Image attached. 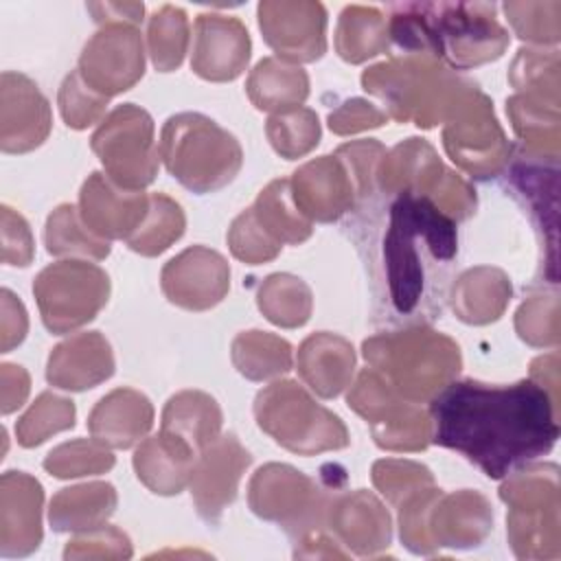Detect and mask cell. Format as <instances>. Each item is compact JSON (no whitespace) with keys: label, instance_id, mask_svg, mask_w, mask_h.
Wrapping results in <instances>:
<instances>
[{"label":"cell","instance_id":"d4e9b609","mask_svg":"<svg viewBox=\"0 0 561 561\" xmlns=\"http://www.w3.org/2000/svg\"><path fill=\"white\" fill-rule=\"evenodd\" d=\"M327 524L340 541L359 557H370L390 546V515L381 502L364 489L335 495L329 504Z\"/></svg>","mask_w":561,"mask_h":561},{"label":"cell","instance_id":"484cf974","mask_svg":"<svg viewBox=\"0 0 561 561\" xmlns=\"http://www.w3.org/2000/svg\"><path fill=\"white\" fill-rule=\"evenodd\" d=\"M153 425L151 401L134 388H116L101 397L88 416V432L114 449H129Z\"/></svg>","mask_w":561,"mask_h":561},{"label":"cell","instance_id":"7bdbcfd3","mask_svg":"<svg viewBox=\"0 0 561 561\" xmlns=\"http://www.w3.org/2000/svg\"><path fill=\"white\" fill-rule=\"evenodd\" d=\"M70 427H75V403L53 392H42L15 423V436L22 447H37Z\"/></svg>","mask_w":561,"mask_h":561},{"label":"cell","instance_id":"f5cc1de1","mask_svg":"<svg viewBox=\"0 0 561 561\" xmlns=\"http://www.w3.org/2000/svg\"><path fill=\"white\" fill-rule=\"evenodd\" d=\"M2 259L7 265L26 267L33 261L31 228L20 213L2 206Z\"/></svg>","mask_w":561,"mask_h":561},{"label":"cell","instance_id":"ffe728a7","mask_svg":"<svg viewBox=\"0 0 561 561\" xmlns=\"http://www.w3.org/2000/svg\"><path fill=\"white\" fill-rule=\"evenodd\" d=\"M291 197L311 221H335L357 202L355 182L337 156H320L294 171Z\"/></svg>","mask_w":561,"mask_h":561},{"label":"cell","instance_id":"8d00e7d4","mask_svg":"<svg viewBox=\"0 0 561 561\" xmlns=\"http://www.w3.org/2000/svg\"><path fill=\"white\" fill-rule=\"evenodd\" d=\"M232 364L252 381H263L291 370V344L274 333L243 331L232 340Z\"/></svg>","mask_w":561,"mask_h":561},{"label":"cell","instance_id":"b9f144b4","mask_svg":"<svg viewBox=\"0 0 561 561\" xmlns=\"http://www.w3.org/2000/svg\"><path fill=\"white\" fill-rule=\"evenodd\" d=\"M265 134L274 151L285 160L302 158L320 142L318 114L302 105L272 114L265 123Z\"/></svg>","mask_w":561,"mask_h":561},{"label":"cell","instance_id":"e575fe53","mask_svg":"<svg viewBox=\"0 0 561 561\" xmlns=\"http://www.w3.org/2000/svg\"><path fill=\"white\" fill-rule=\"evenodd\" d=\"M506 114L524 151L559 158V103L519 92L506 101Z\"/></svg>","mask_w":561,"mask_h":561},{"label":"cell","instance_id":"ba28073f","mask_svg":"<svg viewBox=\"0 0 561 561\" xmlns=\"http://www.w3.org/2000/svg\"><path fill=\"white\" fill-rule=\"evenodd\" d=\"M559 469L537 465L515 469L500 486L508 504V539L519 559L559 557Z\"/></svg>","mask_w":561,"mask_h":561},{"label":"cell","instance_id":"4dcf8cb0","mask_svg":"<svg viewBox=\"0 0 561 561\" xmlns=\"http://www.w3.org/2000/svg\"><path fill=\"white\" fill-rule=\"evenodd\" d=\"M116 508V489L110 482H88L61 489L48 508V519L57 533H85L105 526Z\"/></svg>","mask_w":561,"mask_h":561},{"label":"cell","instance_id":"1f68e13d","mask_svg":"<svg viewBox=\"0 0 561 561\" xmlns=\"http://www.w3.org/2000/svg\"><path fill=\"white\" fill-rule=\"evenodd\" d=\"M245 90L256 110L278 114L305 103L309 96V77L300 66L278 57H265L250 72Z\"/></svg>","mask_w":561,"mask_h":561},{"label":"cell","instance_id":"cb8c5ba5","mask_svg":"<svg viewBox=\"0 0 561 561\" xmlns=\"http://www.w3.org/2000/svg\"><path fill=\"white\" fill-rule=\"evenodd\" d=\"M491 528L493 513L486 497L469 489L449 495L440 491L427 513V539L432 550L440 546H478Z\"/></svg>","mask_w":561,"mask_h":561},{"label":"cell","instance_id":"bcb514c9","mask_svg":"<svg viewBox=\"0 0 561 561\" xmlns=\"http://www.w3.org/2000/svg\"><path fill=\"white\" fill-rule=\"evenodd\" d=\"M504 13L519 39L557 44L561 37V2H504Z\"/></svg>","mask_w":561,"mask_h":561},{"label":"cell","instance_id":"6da1fadb","mask_svg":"<svg viewBox=\"0 0 561 561\" xmlns=\"http://www.w3.org/2000/svg\"><path fill=\"white\" fill-rule=\"evenodd\" d=\"M432 440L502 480L548 454L559 438V405L533 379L489 386L449 381L430 399Z\"/></svg>","mask_w":561,"mask_h":561},{"label":"cell","instance_id":"60d3db41","mask_svg":"<svg viewBox=\"0 0 561 561\" xmlns=\"http://www.w3.org/2000/svg\"><path fill=\"white\" fill-rule=\"evenodd\" d=\"M147 42L151 64L160 72L180 68L188 48V18L184 9L164 4L149 18Z\"/></svg>","mask_w":561,"mask_h":561},{"label":"cell","instance_id":"5bb4252c","mask_svg":"<svg viewBox=\"0 0 561 561\" xmlns=\"http://www.w3.org/2000/svg\"><path fill=\"white\" fill-rule=\"evenodd\" d=\"M81 79L99 94L114 96L129 90L145 75L142 35L134 24H103L79 55Z\"/></svg>","mask_w":561,"mask_h":561},{"label":"cell","instance_id":"5b68a950","mask_svg":"<svg viewBox=\"0 0 561 561\" xmlns=\"http://www.w3.org/2000/svg\"><path fill=\"white\" fill-rule=\"evenodd\" d=\"M362 353L370 368L412 403L430 401L462 366L458 344L425 324L373 335L364 340Z\"/></svg>","mask_w":561,"mask_h":561},{"label":"cell","instance_id":"d590c367","mask_svg":"<svg viewBox=\"0 0 561 561\" xmlns=\"http://www.w3.org/2000/svg\"><path fill=\"white\" fill-rule=\"evenodd\" d=\"M256 221L267 230L272 239H276L280 245L291 243L298 245L309 239L311 234V219H307L294 197H291V184L289 180L280 178L270 182L256 197V202L250 206Z\"/></svg>","mask_w":561,"mask_h":561},{"label":"cell","instance_id":"44dd1931","mask_svg":"<svg viewBox=\"0 0 561 561\" xmlns=\"http://www.w3.org/2000/svg\"><path fill=\"white\" fill-rule=\"evenodd\" d=\"M149 195L114 184L105 173L94 171L79 193L83 224L101 239H127L147 217Z\"/></svg>","mask_w":561,"mask_h":561},{"label":"cell","instance_id":"8fae6325","mask_svg":"<svg viewBox=\"0 0 561 561\" xmlns=\"http://www.w3.org/2000/svg\"><path fill=\"white\" fill-rule=\"evenodd\" d=\"M331 491L335 486L322 489L316 480L289 465L270 462L252 476L248 502L254 515L276 522L289 535L302 539L327 524L333 500Z\"/></svg>","mask_w":561,"mask_h":561},{"label":"cell","instance_id":"816d5d0a","mask_svg":"<svg viewBox=\"0 0 561 561\" xmlns=\"http://www.w3.org/2000/svg\"><path fill=\"white\" fill-rule=\"evenodd\" d=\"M388 118L390 116L377 105L364 99H351L329 114V127L331 131L346 136V134L364 131L370 127H381L383 123H388Z\"/></svg>","mask_w":561,"mask_h":561},{"label":"cell","instance_id":"f6af8a7d","mask_svg":"<svg viewBox=\"0 0 561 561\" xmlns=\"http://www.w3.org/2000/svg\"><path fill=\"white\" fill-rule=\"evenodd\" d=\"M114 467V454L107 445L96 438H77L70 443H61L50 449L44 458V469L55 478H79V476H96Z\"/></svg>","mask_w":561,"mask_h":561},{"label":"cell","instance_id":"11a10c76","mask_svg":"<svg viewBox=\"0 0 561 561\" xmlns=\"http://www.w3.org/2000/svg\"><path fill=\"white\" fill-rule=\"evenodd\" d=\"M0 375H2V414H11L24 403L28 394V375L22 366H15V364H2Z\"/></svg>","mask_w":561,"mask_h":561},{"label":"cell","instance_id":"9c48e42d","mask_svg":"<svg viewBox=\"0 0 561 561\" xmlns=\"http://www.w3.org/2000/svg\"><path fill=\"white\" fill-rule=\"evenodd\" d=\"M105 175L127 191H142L158 175V147L153 140V118L147 110L123 103L114 107L90 138Z\"/></svg>","mask_w":561,"mask_h":561},{"label":"cell","instance_id":"4fadbf2b","mask_svg":"<svg viewBox=\"0 0 561 561\" xmlns=\"http://www.w3.org/2000/svg\"><path fill=\"white\" fill-rule=\"evenodd\" d=\"M443 145L462 171L480 180L497 175L511 158V147L493 114V103L478 85L469 88L447 116Z\"/></svg>","mask_w":561,"mask_h":561},{"label":"cell","instance_id":"e0dca14e","mask_svg":"<svg viewBox=\"0 0 561 561\" xmlns=\"http://www.w3.org/2000/svg\"><path fill=\"white\" fill-rule=\"evenodd\" d=\"M160 285L169 302L188 311H206L228 294L230 267L219 252L193 245L162 267Z\"/></svg>","mask_w":561,"mask_h":561},{"label":"cell","instance_id":"277c9868","mask_svg":"<svg viewBox=\"0 0 561 561\" xmlns=\"http://www.w3.org/2000/svg\"><path fill=\"white\" fill-rule=\"evenodd\" d=\"M362 85L386 103L390 118L430 129L445 123L476 83L432 57L403 55L364 70Z\"/></svg>","mask_w":561,"mask_h":561},{"label":"cell","instance_id":"f1b7e54d","mask_svg":"<svg viewBox=\"0 0 561 561\" xmlns=\"http://www.w3.org/2000/svg\"><path fill=\"white\" fill-rule=\"evenodd\" d=\"M298 373L322 399L337 397L353 377L355 351L348 340L335 333H313L298 348Z\"/></svg>","mask_w":561,"mask_h":561},{"label":"cell","instance_id":"ac0fdd59","mask_svg":"<svg viewBox=\"0 0 561 561\" xmlns=\"http://www.w3.org/2000/svg\"><path fill=\"white\" fill-rule=\"evenodd\" d=\"M48 99L22 72L4 70L0 77V149L26 153L50 134Z\"/></svg>","mask_w":561,"mask_h":561},{"label":"cell","instance_id":"9a60e30c","mask_svg":"<svg viewBox=\"0 0 561 561\" xmlns=\"http://www.w3.org/2000/svg\"><path fill=\"white\" fill-rule=\"evenodd\" d=\"M267 46L287 64L316 61L327 50V9L311 0H265L256 9Z\"/></svg>","mask_w":561,"mask_h":561},{"label":"cell","instance_id":"74e56055","mask_svg":"<svg viewBox=\"0 0 561 561\" xmlns=\"http://www.w3.org/2000/svg\"><path fill=\"white\" fill-rule=\"evenodd\" d=\"M44 243L53 256H83L105 259L112 250L110 241L96 237L81 219V213L72 204H59L46 219Z\"/></svg>","mask_w":561,"mask_h":561},{"label":"cell","instance_id":"3957f363","mask_svg":"<svg viewBox=\"0 0 561 561\" xmlns=\"http://www.w3.org/2000/svg\"><path fill=\"white\" fill-rule=\"evenodd\" d=\"M388 35L405 55L432 57L449 70L495 61L508 46V33L489 2L390 4Z\"/></svg>","mask_w":561,"mask_h":561},{"label":"cell","instance_id":"ab89813d","mask_svg":"<svg viewBox=\"0 0 561 561\" xmlns=\"http://www.w3.org/2000/svg\"><path fill=\"white\" fill-rule=\"evenodd\" d=\"M184 226L186 219L182 206L164 193H153L149 195L147 217L125 239V243L129 250L142 256H156L184 234Z\"/></svg>","mask_w":561,"mask_h":561},{"label":"cell","instance_id":"d6986e66","mask_svg":"<svg viewBox=\"0 0 561 561\" xmlns=\"http://www.w3.org/2000/svg\"><path fill=\"white\" fill-rule=\"evenodd\" d=\"M250 33L234 15L199 13L193 24L191 68L206 81H232L250 61Z\"/></svg>","mask_w":561,"mask_h":561},{"label":"cell","instance_id":"f546056e","mask_svg":"<svg viewBox=\"0 0 561 561\" xmlns=\"http://www.w3.org/2000/svg\"><path fill=\"white\" fill-rule=\"evenodd\" d=\"M451 309L467 324H489L511 300V280L497 267H473L451 285Z\"/></svg>","mask_w":561,"mask_h":561},{"label":"cell","instance_id":"db71d44e","mask_svg":"<svg viewBox=\"0 0 561 561\" xmlns=\"http://www.w3.org/2000/svg\"><path fill=\"white\" fill-rule=\"evenodd\" d=\"M2 353H9L15 344H20L26 335V311L24 305L9 291L2 289Z\"/></svg>","mask_w":561,"mask_h":561},{"label":"cell","instance_id":"7dc6e473","mask_svg":"<svg viewBox=\"0 0 561 561\" xmlns=\"http://www.w3.org/2000/svg\"><path fill=\"white\" fill-rule=\"evenodd\" d=\"M373 484L388 497V502L399 506L410 495L434 486V476L419 462L388 458L373 465Z\"/></svg>","mask_w":561,"mask_h":561},{"label":"cell","instance_id":"d6a6232c","mask_svg":"<svg viewBox=\"0 0 561 561\" xmlns=\"http://www.w3.org/2000/svg\"><path fill=\"white\" fill-rule=\"evenodd\" d=\"M221 421L219 403L199 390L173 394L162 410V432L182 438L197 454L219 436Z\"/></svg>","mask_w":561,"mask_h":561},{"label":"cell","instance_id":"681fc988","mask_svg":"<svg viewBox=\"0 0 561 561\" xmlns=\"http://www.w3.org/2000/svg\"><path fill=\"white\" fill-rule=\"evenodd\" d=\"M515 329L530 346H554L559 342L557 296H535L515 313Z\"/></svg>","mask_w":561,"mask_h":561},{"label":"cell","instance_id":"f907efd6","mask_svg":"<svg viewBox=\"0 0 561 561\" xmlns=\"http://www.w3.org/2000/svg\"><path fill=\"white\" fill-rule=\"evenodd\" d=\"M230 252L250 265L272 261L280 252V243L267 234V230L256 221L252 208H245L228 230Z\"/></svg>","mask_w":561,"mask_h":561},{"label":"cell","instance_id":"30bf717a","mask_svg":"<svg viewBox=\"0 0 561 561\" xmlns=\"http://www.w3.org/2000/svg\"><path fill=\"white\" fill-rule=\"evenodd\" d=\"M33 294L44 327L61 335L96 318L107 302L110 278L94 263L57 261L35 276Z\"/></svg>","mask_w":561,"mask_h":561},{"label":"cell","instance_id":"603a6c76","mask_svg":"<svg viewBox=\"0 0 561 561\" xmlns=\"http://www.w3.org/2000/svg\"><path fill=\"white\" fill-rule=\"evenodd\" d=\"M114 375V353L99 331H85L59 342L48 357L46 379L55 388L81 392Z\"/></svg>","mask_w":561,"mask_h":561},{"label":"cell","instance_id":"7402d4cb","mask_svg":"<svg viewBox=\"0 0 561 561\" xmlns=\"http://www.w3.org/2000/svg\"><path fill=\"white\" fill-rule=\"evenodd\" d=\"M42 484L24 471H7L0 480V554L26 557L42 541Z\"/></svg>","mask_w":561,"mask_h":561},{"label":"cell","instance_id":"52a82bcc","mask_svg":"<svg viewBox=\"0 0 561 561\" xmlns=\"http://www.w3.org/2000/svg\"><path fill=\"white\" fill-rule=\"evenodd\" d=\"M254 416L280 447L313 456L348 445V432L337 414L322 408L291 379L274 381L254 399Z\"/></svg>","mask_w":561,"mask_h":561},{"label":"cell","instance_id":"7c38bea8","mask_svg":"<svg viewBox=\"0 0 561 561\" xmlns=\"http://www.w3.org/2000/svg\"><path fill=\"white\" fill-rule=\"evenodd\" d=\"M373 430V438L388 451H419L432 443V419L419 403L403 399L377 370L364 368L346 397Z\"/></svg>","mask_w":561,"mask_h":561},{"label":"cell","instance_id":"4316f807","mask_svg":"<svg viewBox=\"0 0 561 561\" xmlns=\"http://www.w3.org/2000/svg\"><path fill=\"white\" fill-rule=\"evenodd\" d=\"M445 164L423 138H408L386 151L377 169V188L388 195L416 193L432 197L445 175Z\"/></svg>","mask_w":561,"mask_h":561},{"label":"cell","instance_id":"9f6ffc18","mask_svg":"<svg viewBox=\"0 0 561 561\" xmlns=\"http://www.w3.org/2000/svg\"><path fill=\"white\" fill-rule=\"evenodd\" d=\"M88 11L101 24L125 22V24L136 26L142 22L145 4L142 2H90Z\"/></svg>","mask_w":561,"mask_h":561},{"label":"cell","instance_id":"ee69618b","mask_svg":"<svg viewBox=\"0 0 561 561\" xmlns=\"http://www.w3.org/2000/svg\"><path fill=\"white\" fill-rule=\"evenodd\" d=\"M511 83L522 94L559 103V53L557 48H519L511 66Z\"/></svg>","mask_w":561,"mask_h":561},{"label":"cell","instance_id":"c3c4849f","mask_svg":"<svg viewBox=\"0 0 561 561\" xmlns=\"http://www.w3.org/2000/svg\"><path fill=\"white\" fill-rule=\"evenodd\" d=\"M107 101H110L107 96L94 92L81 79L79 70H72L70 75H66L57 96L61 118L72 129H85L96 121H101V116L105 114Z\"/></svg>","mask_w":561,"mask_h":561},{"label":"cell","instance_id":"f35d334b","mask_svg":"<svg viewBox=\"0 0 561 561\" xmlns=\"http://www.w3.org/2000/svg\"><path fill=\"white\" fill-rule=\"evenodd\" d=\"M263 316L285 329L302 327L311 316V289L291 274L267 276L256 296Z\"/></svg>","mask_w":561,"mask_h":561},{"label":"cell","instance_id":"6f0895ef","mask_svg":"<svg viewBox=\"0 0 561 561\" xmlns=\"http://www.w3.org/2000/svg\"><path fill=\"white\" fill-rule=\"evenodd\" d=\"M530 379L537 381L552 397V401L559 405V397H557V388H559V355L557 353L537 357L530 364Z\"/></svg>","mask_w":561,"mask_h":561},{"label":"cell","instance_id":"2e32d148","mask_svg":"<svg viewBox=\"0 0 561 561\" xmlns=\"http://www.w3.org/2000/svg\"><path fill=\"white\" fill-rule=\"evenodd\" d=\"M250 462V451L237 440L234 434H219L199 451L188 482L199 517H204L208 524L219 522L226 506L234 502L239 480Z\"/></svg>","mask_w":561,"mask_h":561},{"label":"cell","instance_id":"8992f818","mask_svg":"<svg viewBox=\"0 0 561 561\" xmlns=\"http://www.w3.org/2000/svg\"><path fill=\"white\" fill-rule=\"evenodd\" d=\"M160 160L188 191L204 195L230 184L243 164L239 140L197 112L169 116L160 131Z\"/></svg>","mask_w":561,"mask_h":561},{"label":"cell","instance_id":"836d02e7","mask_svg":"<svg viewBox=\"0 0 561 561\" xmlns=\"http://www.w3.org/2000/svg\"><path fill=\"white\" fill-rule=\"evenodd\" d=\"M388 46V20L377 7H344L335 28V50L344 61L362 64L368 57L386 53Z\"/></svg>","mask_w":561,"mask_h":561},{"label":"cell","instance_id":"83f0119b","mask_svg":"<svg viewBox=\"0 0 561 561\" xmlns=\"http://www.w3.org/2000/svg\"><path fill=\"white\" fill-rule=\"evenodd\" d=\"M197 451L182 438L167 434L149 436L134 451L138 480L158 495H178L193 476Z\"/></svg>","mask_w":561,"mask_h":561},{"label":"cell","instance_id":"7a4b0ae2","mask_svg":"<svg viewBox=\"0 0 561 561\" xmlns=\"http://www.w3.org/2000/svg\"><path fill=\"white\" fill-rule=\"evenodd\" d=\"M458 252L456 221L432 199L401 193L388 208L381 241L386 294L397 316H412L430 298V280L443 291V270Z\"/></svg>","mask_w":561,"mask_h":561}]
</instances>
